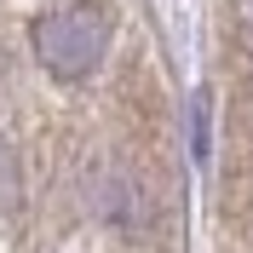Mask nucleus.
I'll use <instances>...</instances> for the list:
<instances>
[{
    "instance_id": "obj_3",
    "label": "nucleus",
    "mask_w": 253,
    "mask_h": 253,
    "mask_svg": "<svg viewBox=\"0 0 253 253\" xmlns=\"http://www.w3.org/2000/svg\"><path fill=\"white\" fill-rule=\"evenodd\" d=\"M190 144H196V161H207V92L190 104Z\"/></svg>"
},
{
    "instance_id": "obj_1",
    "label": "nucleus",
    "mask_w": 253,
    "mask_h": 253,
    "mask_svg": "<svg viewBox=\"0 0 253 253\" xmlns=\"http://www.w3.org/2000/svg\"><path fill=\"white\" fill-rule=\"evenodd\" d=\"M110 52V12L98 0H75V6H58L35 23V58L46 63L58 81H81L92 75Z\"/></svg>"
},
{
    "instance_id": "obj_2",
    "label": "nucleus",
    "mask_w": 253,
    "mask_h": 253,
    "mask_svg": "<svg viewBox=\"0 0 253 253\" xmlns=\"http://www.w3.org/2000/svg\"><path fill=\"white\" fill-rule=\"evenodd\" d=\"M17 190H23V178H17V156H12V144L0 138V213L17 207Z\"/></svg>"
},
{
    "instance_id": "obj_4",
    "label": "nucleus",
    "mask_w": 253,
    "mask_h": 253,
    "mask_svg": "<svg viewBox=\"0 0 253 253\" xmlns=\"http://www.w3.org/2000/svg\"><path fill=\"white\" fill-rule=\"evenodd\" d=\"M248 17H253V0H248Z\"/></svg>"
}]
</instances>
